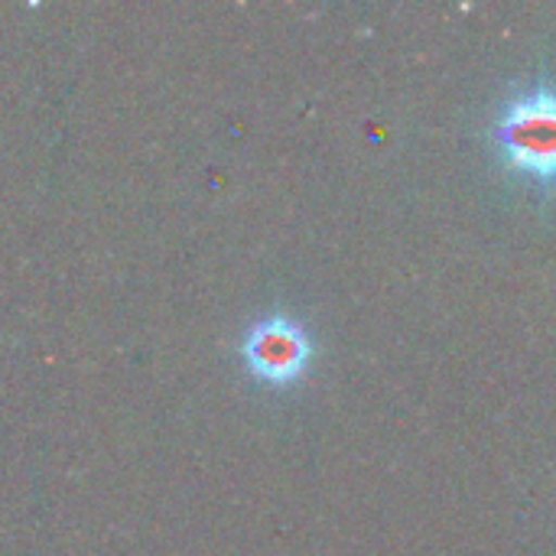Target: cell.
I'll use <instances>...</instances> for the list:
<instances>
[{
    "label": "cell",
    "mask_w": 556,
    "mask_h": 556,
    "mask_svg": "<svg viewBox=\"0 0 556 556\" xmlns=\"http://www.w3.org/2000/svg\"><path fill=\"white\" fill-rule=\"evenodd\" d=\"M492 140L502 163L534 179L538 186H556V88L538 85L511 94L492 124Z\"/></svg>",
    "instance_id": "cell-1"
},
{
    "label": "cell",
    "mask_w": 556,
    "mask_h": 556,
    "mask_svg": "<svg viewBox=\"0 0 556 556\" xmlns=\"http://www.w3.org/2000/svg\"><path fill=\"white\" fill-rule=\"evenodd\" d=\"M313 355H316L313 336L306 332V326L300 319H293L287 313L261 316L244 332V342H241L244 368L257 381L274 384V388L296 384L306 375Z\"/></svg>",
    "instance_id": "cell-2"
}]
</instances>
